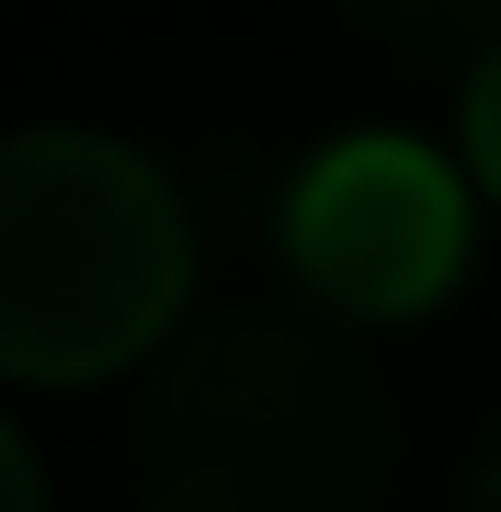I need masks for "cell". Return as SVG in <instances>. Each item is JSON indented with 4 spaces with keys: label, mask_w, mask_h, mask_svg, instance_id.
<instances>
[{
    "label": "cell",
    "mask_w": 501,
    "mask_h": 512,
    "mask_svg": "<svg viewBox=\"0 0 501 512\" xmlns=\"http://www.w3.org/2000/svg\"><path fill=\"white\" fill-rule=\"evenodd\" d=\"M456 512H501V421H490V444H479L467 478H456Z\"/></svg>",
    "instance_id": "cell-6"
},
{
    "label": "cell",
    "mask_w": 501,
    "mask_h": 512,
    "mask_svg": "<svg viewBox=\"0 0 501 512\" xmlns=\"http://www.w3.org/2000/svg\"><path fill=\"white\" fill-rule=\"evenodd\" d=\"M194 228L160 160L92 126L0 137V376L92 387L183 330Z\"/></svg>",
    "instance_id": "cell-2"
},
{
    "label": "cell",
    "mask_w": 501,
    "mask_h": 512,
    "mask_svg": "<svg viewBox=\"0 0 501 512\" xmlns=\"http://www.w3.org/2000/svg\"><path fill=\"white\" fill-rule=\"evenodd\" d=\"M285 262L319 319H422L467 274V183L410 137H342L285 194Z\"/></svg>",
    "instance_id": "cell-3"
},
{
    "label": "cell",
    "mask_w": 501,
    "mask_h": 512,
    "mask_svg": "<svg viewBox=\"0 0 501 512\" xmlns=\"http://www.w3.org/2000/svg\"><path fill=\"white\" fill-rule=\"evenodd\" d=\"M0 512H46V467H35V444L0 421Z\"/></svg>",
    "instance_id": "cell-5"
},
{
    "label": "cell",
    "mask_w": 501,
    "mask_h": 512,
    "mask_svg": "<svg viewBox=\"0 0 501 512\" xmlns=\"http://www.w3.org/2000/svg\"><path fill=\"white\" fill-rule=\"evenodd\" d=\"M149 512H388L399 399L376 353L285 296H228L160 342L126 421Z\"/></svg>",
    "instance_id": "cell-1"
},
{
    "label": "cell",
    "mask_w": 501,
    "mask_h": 512,
    "mask_svg": "<svg viewBox=\"0 0 501 512\" xmlns=\"http://www.w3.org/2000/svg\"><path fill=\"white\" fill-rule=\"evenodd\" d=\"M456 126H467V160H479V183L501 194V46L467 57V92H456Z\"/></svg>",
    "instance_id": "cell-4"
}]
</instances>
